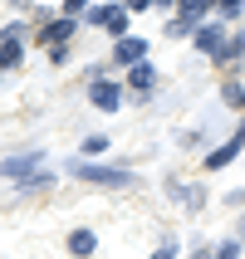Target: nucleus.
Returning <instances> with one entry per match:
<instances>
[{
  "label": "nucleus",
  "mask_w": 245,
  "mask_h": 259,
  "mask_svg": "<svg viewBox=\"0 0 245 259\" xmlns=\"http://www.w3.org/2000/svg\"><path fill=\"white\" fill-rule=\"evenodd\" d=\"M88 98H93V103H98V108H103V113H113V108H118V103H123V93H118V83H108V78H98V83H93V88H88Z\"/></svg>",
  "instance_id": "obj_5"
},
{
  "label": "nucleus",
  "mask_w": 245,
  "mask_h": 259,
  "mask_svg": "<svg viewBox=\"0 0 245 259\" xmlns=\"http://www.w3.org/2000/svg\"><path fill=\"white\" fill-rule=\"evenodd\" d=\"M74 176H79V181H93V186H132V176H128V171L93 166V161H79V166H74Z\"/></svg>",
  "instance_id": "obj_1"
},
{
  "label": "nucleus",
  "mask_w": 245,
  "mask_h": 259,
  "mask_svg": "<svg viewBox=\"0 0 245 259\" xmlns=\"http://www.w3.org/2000/svg\"><path fill=\"white\" fill-rule=\"evenodd\" d=\"M240 147H245V132H240V137H231L226 147H216V152L206 157V166H211V171H221L226 161H235V157H240Z\"/></svg>",
  "instance_id": "obj_6"
},
{
  "label": "nucleus",
  "mask_w": 245,
  "mask_h": 259,
  "mask_svg": "<svg viewBox=\"0 0 245 259\" xmlns=\"http://www.w3.org/2000/svg\"><path fill=\"white\" fill-rule=\"evenodd\" d=\"M177 5H182V15H191V20H196V15H201L211 0H177Z\"/></svg>",
  "instance_id": "obj_12"
},
{
  "label": "nucleus",
  "mask_w": 245,
  "mask_h": 259,
  "mask_svg": "<svg viewBox=\"0 0 245 259\" xmlns=\"http://www.w3.org/2000/svg\"><path fill=\"white\" fill-rule=\"evenodd\" d=\"M152 259H172V245H167V249H157V254H152Z\"/></svg>",
  "instance_id": "obj_18"
},
{
  "label": "nucleus",
  "mask_w": 245,
  "mask_h": 259,
  "mask_svg": "<svg viewBox=\"0 0 245 259\" xmlns=\"http://www.w3.org/2000/svg\"><path fill=\"white\" fill-rule=\"evenodd\" d=\"M196 259H211V254H206V249H201V254H196Z\"/></svg>",
  "instance_id": "obj_19"
},
{
  "label": "nucleus",
  "mask_w": 245,
  "mask_h": 259,
  "mask_svg": "<svg viewBox=\"0 0 245 259\" xmlns=\"http://www.w3.org/2000/svg\"><path fill=\"white\" fill-rule=\"evenodd\" d=\"M196 49H201V54H226V29L221 25H201L196 29Z\"/></svg>",
  "instance_id": "obj_4"
},
{
  "label": "nucleus",
  "mask_w": 245,
  "mask_h": 259,
  "mask_svg": "<svg viewBox=\"0 0 245 259\" xmlns=\"http://www.w3.org/2000/svg\"><path fill=\"white\" fill-rule=\"evenodd\" d=\"M132 83H137V88H152V64H147V59H143V64H132Z\"/></svg>",
  "instance_id": "obj_11"
},
{
  "label": "nucleus",
  "mask_w": 245,
  "mask_h": 259,
  "mask_svg": "<svg viewBox=\"0 0 245 259\" xmlns=\"http://www.w3.org/2000/svg\"><path fill=\"white\" fill-rule=\"evenodd\" d=\"M143 54H147L143 39H118V59H123V64H143Z\"/></svg>",
  "instance_id": "obj_8"
},
{
  "label": "nucleus",
  "mask_w": 245,
  "mask_h": 259,
  "mask_svg": "<svg viewBox=\"0 0 245 259\" xmlns=\"http://www.w3.org/2000/svg\"><path fill=\"white\" fill-rule=\"evenodd\" d=\"M34 166H40V152H20V157H10L0 171L10 176V181H29V176H34Z\"/></svg>",
  "instance_id": "obj_3"
},
{
  "label": "nucleus",
  "mask_w": 245,
  "mask_h": 259,
  "mask_svg": "<svg viewBox=\"0 0 245 259\" xmlns=\"http://www.w3.org/2000/svg\"><path fill=\"white\" fill-rule=\"evenodd\" d=\"M216 5H221V10H226V15H235V10H245V0H216Z\"/></svg>",
  "instance_id": "obj_15"
},
{
  "label": "nucleus",
  "mask_w": 245,
  "mask_h": 259,
  "mask_svg": "<svg viewBox=\"0 0 245 259\" xmlns=\"http://www.w3.org/2000/svg\"><path fill=\"white\" fill-rule=\"evenodd\" d=\"M147 5H152V0H128V10H147Z\"/></svg>",
  "instance_id": "obj_16"
},
{
  "label": "nucleus",
  "mask_w": 245,
  "mask_h": 259,
  "mask_svg": "<svg viewBox=\"0 0 245 259\" xmlns=\"http://www.w3.org/2000/svg\"><path fill=\"white\" fill-rule=\"evenodd\" d=\"M84 152H93V157H98V152H108V137H88Z\"/></svg>",
  "instance_id": "obj_13"
},
{
  "label": "nucleus",
  "mask_w": 245,
  "mask_h": 259,
  "mask_svg": "<svg viewBox=\"0 0 245 259\" xmlns=\"http://www.w3.org/2000/svg\"><path fill=\"white\" fill-rule=\"evenodd\" d=\"M15 34H20V29H10V39L0 44V73L10 69V64H20V39H15Z\"/></svg>",
  "instance_id": "obj_9"
},
{
  "label": "nucleus",
  "mask_w": 245,
  "mask_h": 259,
  "mask_svg": "<svg viewBox=\"0 0 245 259\" xmlns=\"http://www.w3.org/2000/svg\"><path fill=\"white\" fill-rule=\"evenodd\" d=\"M88 20H93V25H103L108 34H123V29H128V10H118V5H98Z\"/></svg>",
  "instance_id": "obj_2"
},
{
  "label": "nucleus",
  "mask_w": 245,
  "mask_h": 259,
  "mask_svg": "<svg viewBox=\"0 0 245 259\" xmlns=\"http://www.w3.org/2000/svg\"><path fill=\"white\" fill-rule=\"evenodd\" d=\"M69 254H79V259L93 254V230H74L69 235Z\"/></svg>",
  "instance_id": "obj_10"
},
{
  "label": "nucleus",
  "mask_w": 245,
  "mask_h": 259,
  "mask_svg": "<svg viewBox=\"0 0 245 259\" xmlns=\"http://www.w3.org/2000/svg\"><path fill=\"white\" fill-rule=\"evenodd\" d=\"M216 259H240V245H221V249H216Z\"/></svg>",
  "instance_id": "obj_14"
},
{
  "label": "nucleus",
  "mask_w": 245,
  "mask_h": 259,
  "mask_svg": "<svg viewBox=\"0 0 245 259\" xmlns=\"http://www.w3.org/2000/svg\"><path fill=\"white\" fill-rule=\"evenodd\" d=\"M69 34H74V20H69V15H64V20H54V25L44 29L40 39L49 44V49H64V39H69Z\"/></svg>",
  "instance_id": "obj_7"
},
{
  "label": "nucleus",
  "mask_w": 245,
  "mask_h": 259,
  "mask_svg": "<svg viewBox=\"0 0 245 259\" xmlns=\"http://www.w3.org/2000/svg\"><path fill=\"white\" fill-rule=\"evenodd\" d=\"M64 5H69V15H74V10H84V5H88V0H64Z\"/></svg>",
  "instance_id": "obj_17"
}]
</instances>
